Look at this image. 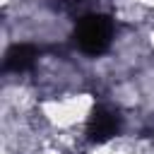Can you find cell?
Masks as SVG:
<instances>
[{"mask_svg": "<svg viewBox=\"0 0 154 154\" xmlns=\"http://www.w3.org/2000/svg\"><path fill=\"white\" fill-rule=\"evenodd\" d=\"M113 19L103 12H89L75 24V43L87 55H101L111 48Z\"/></svg>", "mask_w": 154, "mask_h": 154, "instance_id": "6da1fadb", "label": "cell"}, {"mask_svg": "<svg viewBox=\"0 0 154 154\" xmlns=\"http://www.w3.org/2000/svg\"><path fill=\"white\" fill-rule=\"evenodd\" d=\"M120 116L118 111H113L111 106L106 103H96L89 113V123H87V137L96 144H103L108 140H113L118 132H120Z\"/></svg>", "mask_w": 154, "mask_h": 154, "instance_id": "7a4b0ae2", "label": "cell"}, {"mask_svg": "<svg viewBox=\"0 0 154 154\" xmlns=\"http://www.w3.org/2000/svg\"><path fill=\"white\" fill-rule=\"evenodd\" d=\"M94 0H55V7L60 10V12H65V14H72V17H84V14H89L87 12V7L91 5Z\"/></svg>", "mask_w": 154, "mask_h": 154, "instance_id": "277c9868", "label": "cell"}, {"mask_svg": "<svg viewBox=\"0 0 154 154\" xmlns=\"http://www.w3.org/2000/svg\"><path fill=\"white\" fill-rule=\"evenodd\" d=\"M38 58V48L31 43H17L5 53V70L7 72H24Z\"/></svg>", "mask_w": 154, "mask_h": 154, "instance_id": "3957f363", "label": "cell"}]
</instances>
